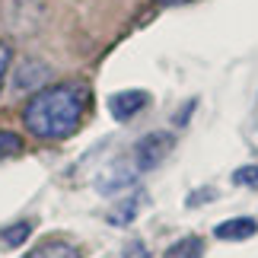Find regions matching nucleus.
<instances>
[{"label": "nucleus", "instance_id": "nucleus-1", "mask_svg": "<svg viewBox=\"0 0 258 258\" xmlns=\"http://www.w3.org/2000/svg\"><path fill=\"white\" fill-rule=\"evenodd\" d=\"M86 108H89V89L83 83L74 80V83L45 86L26 102L23 124L29 134L42 137V141H61L83 124Z\"/></svg>", "mask_w": 258, "mask_h": 258}, {"label": "nucleus", "instance_id": "nucleus-5", "mask_svg": "<svg viewBox=\"0 0 258 258\" xmlns=\"http://www.w3.org/2000/svg\"><path fill=\"white\" fill-rule=\"evenodd\" d=\"M23 258H80V249L61 239H48L42 245H35L32 252H26Z\"/></svg>", "mask_w": 258, "mask_h": 258}, {"label": "nucleus", "instance_id": "nucleus-12", "mask_svg": "<svg viewBox=\"0 0 258 258\" xmlns=\"http://www.w3.org/2000/svg\"><path fill=\"white\" fill-rule=\"evenodd\" d=\"M124 258H150V252H147L144 242H131V245L124 249Z\"/></svg>", "mask_w": 258, "mask_h": 258}, {"label": "nucleus", "instance_id": "nucleus-8", "mask_svg": "<svg viewBox=\"0 0 258 258\" xmlns=\"http://www.w3.org/2000/svg\"><path fill=\"white\" fill-rule=\"evenodd\" d=\"M16 153H23V137L13 131H0V160L4 156H16Z\"/></svg>", "mask_w": 258, "mask_h": 258}, {"label": "nucleus", "instance_id": "nucleus-13", "mask_svg": "<svg viewBox=\"0 0 258 258\" xmlns=\"http://www.w3.org/2000/svg\"><path fill=\"white\" fill-rule=\"evenodd\" d=\"M153 4H160V7H175V4H185V0H153Z\"/></svg>", "mask_w": 258, "mask_h": 258}, {"label": "nucleus", "instance_id": "nucleus-4", "mask_svg": "<svg viewBox=\"0 0 258 258\" xmlns=\"http://www.w3.org/2000/svg\"><path fill=\"white\" fill-rule=\"evenodd\" d=\"M258 233V220L255 217H233V220H223L214 226V236L217 239H226V242H239V239H249V236Z\"/></svg>", "mask_w": 258, "mask_h": 258}, {"label": "nucleus", "instance_id": "nucleus-7", "mask_svg": "<svg viewBox=\"0 0 258 258\" xmlns=\"http://www.w3.org/2000/svg\"><path fill=\"white\" fill-rule=\"evenodd\" d=\"M29 236H32V223L29 220H19L13 226H7V230H0V239H4L7 245H23Z\"/></svg>", "mask_w": 258, "mask_h": 258}, {"label": "nucleus", "instance_id": "nucleus-11", "mask_svg": "<svg viewBox=\"0 0 258 258\" xmlns=\"http://www.w3.org/2000/svg\"><path fill=\"white\" fill-rule=\"evenodd\" d=\"M10 61H13V48H10L7 42H0V89H4L7 71H10Z\"/></svg>", "mask_w": 258, "mask_h": 258}, {"label": "nucleus", "instance_id": "nucleus-10", "mask_svg": "<svg viewBox=\"0 0 258 258\" xmlns=\"http://www.w3.org/2000/svg\"><path fill=\"white\" fill-rule=\"evenodd\" d=\"M233 182L242 185V188H255V191H258V166H239V169L233 172Z\"/></svg>", "mask_w": 258, "mask_h": 258}, {"label": "nucleus", "instance_id": "nucleus-6", "mask_svg": "<svg viewBox=\"0 0 258 258\" xmlns=\"http://www.w3.org/2000/svg\"><path fill=\"white\" fill-rule=\"evenodd\" d=\"M163 258H204V239L201 236H182L163 252Z\"/></svg>", "mask_w": 258, "mask_h": 258}, {"label": "nucleus", "instance_id": "nucleus-3", "mask_svg": "<svg viewBox=\"0 0 258 258\" xmlns=\"http://www.w3.org/2000/svg\"><path fill=\"white\" fill-rule=\"evenodd\" d=\"M147 102H150V96L144 89H121V93H115L108 99V112H112L115 121H131L137 112L147 108Z\"/></svg>", "mask_w": 258, "mask_h": 258}, {"label": "nucleus", "instance_id": "nucleus-9", "mask_svg": "<svg viewBox=\"0 0 258 258\" xmlns=\"http://www.w3.org/2000/svg\"><path fill=\"white\" fill-rule=\"evenodd\" d=\"M137 214V198H127V201L118 207V211L108 214V223H115V226H124V223H131V217Z\"/></svg>", "mask_w": 258, "mask_h": 258}, {"label": "nucleus", "instance_id": "nucleus-2", "mask_svg": "<svg viewBox=\"0 0 258 258\" xmlns=\"http://www.w3.org/2000/svg\"><path fill=\"white\" fill-rule=\"evenodd\" d=\"M172 134H166V131H150V134H144L141 141L134 144V153H131V160H134V169L137 172H150L156 169L166 156L172 153Z\"/></svg>", "mask_w": 258, "mask_h": 258}]
</instances>
